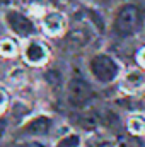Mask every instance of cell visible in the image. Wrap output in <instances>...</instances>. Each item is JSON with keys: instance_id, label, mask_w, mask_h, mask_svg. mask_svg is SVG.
I'll return each mask as SVG.
<instances>
[{"instance_id": "cell-1", "label": "cell", "mask_w": 145, "mask_h": 147, "mask_svg": "<svg viewBox=\"0 0 145 147\" xmlns=\"http://www.w3.org/2000/svg\"><path fill=\"white\" fill-rule=\"evenodd\" d=\"M87 72L96 84L109 86V84H114L119 80V77L123 74V67L113 55L96 53L87 62Z\"/></svg>"}, {"instance_id": "cell-2", "label": "cell", "mask_w": 145, "mask_h": 147, "mask_svg": "<svg viewBox=\"0 0 145 147\" xmlns=\"http://www.w3.org/2000/svg\"><path fill=\"white\" fill-rule=\"evenodd\" d=\"M51 128H53L51 116L39 113V115H34L21 123L19 134L22 139H43V137L50 135Z\"/></svg>"}, {"instance_id": "cell-3", "label": "cell", "mask_w": 145, "mask_h": 147, "mask_svg": "<svg viewBox=\"0 0 145 147\" xmlns=\"http://www.w3.org/2000/svg\"><path fill=\"white\" fill-rule=\"evenodd\" d=\"M3 21H5V26L10 29V33L15 34L17 38L28 39V38L33 36V33H34V22L31 21V17L26 16V14H22L17 9L5 10Z\"/></svg>"}, {"instance_id": "cell-4", "label": "cell", "mask_w": 145, "mask_h": 147, "mask_svg": "<svg viewBox=\"0 0 145 147\" xmlns=\"http://www.w3.org/2000/svg\"><path fill=\"white\" fill-rule=\"evenodd\" d=\"M22 58L28 65L31 67H43L48 60H50V50L44 45V41H41L39 38H28L22 45Z\"/></svg>"}, {"instance_id": "cell-5", "label": "cell", "mask_w": 145, "mask_h": 147, "mask_svg": "<svg viewBox=\"0 0 145 147\" xmlns=\"http://www.w3.org/2000/svg\"><path fill=\"white\" fill-rule=\"evenodd\" d=\"M92 96V86L84 77H72L67 84V99L72 106H84Z\"/></svg>"}, {"instance_id": "cell-6", "label": "cell", "mask_w": 145, "mask_h": 147, "mask_svg": "<svg viewBox=\"0 0 145 147\" xmlns=\"http://www.w3.org/2000/svg\"><path fill=\"white\" fill-rule=\"evenodd\" d=\"M119 89L126 94H138L145 91V70L142 67H133L121 74Z\"/></svg>"}, {"instance_id": "cell-7", "label": "cell", "mask_w": 145, "mask_h": 147, "mask_svg": "<svg viewBox=\"0 0 145 147\" xmlns=\"http://www.w3.org/2000/svg\"><path fill=\"white\" fill-rule=\"evenodd\" d=\"M138 26V10L133 5H126L116 17V31L119 34H132Z\"/></svg>"}, {"instance_id": "cell-8", "label": "cell", "mask_w": 145, "mask_h": 147, "mask_svg": "<svg viewBox=\"0 0 145 147\" xmlns=\"http://www.w3.org/2000/svg\"><path fill=\"white\" fill-rule=\"evenodd\" d=\"M41 28L48 36H58L65 29V17L56 10H44L41 14Z\"/></svg>"}, {"instance_id": "cell-9", "label": "cell", "mask_w": 145, "mask_h": 147, "mask_svg": "<svg viewBox=\"0 0 145 147\" xmlns=\"http://www.w3.org/2000/svg\"><path fill=\"white\" fill-rule=\"evenodd\" d=\"M126 128L132 135L142 137L145 135V115L144 113H133L126 120Z\"/></svg>"}, {"instance_id": "cell-10", "label": "cell", "mask_w": 145, "mask_h": 147, "mask_svg": "<svg viewBox=\"0 0 145 147\" xmlns=\"http://www.w3.org/2000/svg\"><path fill=\"white\" fill-rule=\"evenodd\" d=\"M19 53V46L15 39L12 38H2L0 39V57L3 58H14Z\"/></svg>"}, {"instance_id": "cell-11", "label": "cell", "mask_w": 145, "mask_h": 147, "mask_svg": "<svg viewBox=\"0 0 145 147\" xmlns=\"http://www.w3.org/2000/svg\"><path fill=\"white\" fill-rule=\"evenodd\" d=\"M53 147H82V137L75 132H68V134L62 135Z\"/></svg>"}, {"instance_id": "cell-12", "label": "cell", "mask_w": 145, "mask_h": 147, "mask_svg": "<svg viewBox=\"0 0 145 147\" xmlns=\"http://www.w3.org/2000/svg\"><path fill=\"white\" fill-rule=\"evenodd\" d=\"M9 79H10V82L12 84H15V86H21V84H24V80H26V74L22 69H14L12 72L9 74Z\"/></svg>"}, {"instance_id": "cell-13", "label": "cell", "mask_w": 145, "mask_h": 147, "mask_svg": "<svg viewBox=\"0 0 145 147\" xmlns=\"http://www.w3.org/2000/svg\"><path fill=\"white\" fill-rule=\"evenodd\" d=\"M15 147H50V146L44 144L41 139H22L15 144Z\"/></svg>"}, {"instance_id": "cell-14", "label": "cell", "mask_w": 145, "mask_h": 147, "mask_svg": "<svg viewBox=\"0 0 145 147\" xmlns=\"http://www.w3.org/2000/svg\"><path fill=\"white\" fill-rule=\"evenodd\" d=\"M10 106V99H9V92L5 91V87L0 86V115H3Z\"/></svg>"}, {"instance_id": "cell-15", "label": "cell", "mask_w": 145, "mask_h": 147, "mask_svg": "<svg viewBox=\"0 0 145 147\" xmlns=\"http://www.w3.org/2000/svg\"><path fill=\"white\" fill-rule=\"evenodd\" d=\"M137 60H138V65H140V67L145 70V46L140 50V51H138V55H137Z\"/></svg>"}, {"instance_id": "cell-16", "label": "cell", "mask_w": 145, "mask_h": 147, "mask_svg": "<svg viewBox=\"0 0 145 147\" xmlns=\"http://www.w3.org/2000/svg\"><path fill=\"white\" fill-rule=\"evenodd\" d=\"M97 2H101V3H109L111 0H97Z\"/></svg>"}]
</instances>
